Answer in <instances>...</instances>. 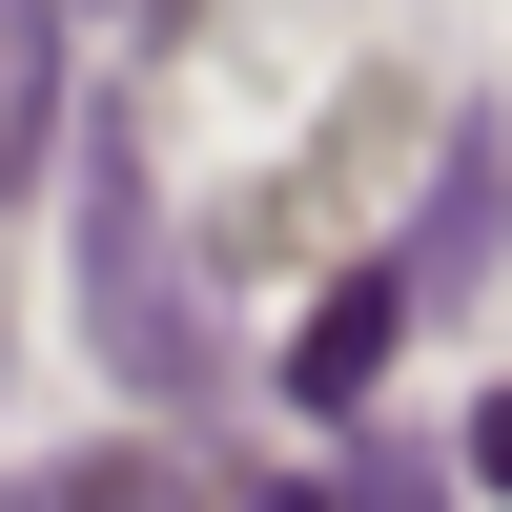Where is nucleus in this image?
Listing matches in <instances>:
<instances>
[{"label":"nucleus","instance_id":"f257e3e1","mask_svg":"<svg viewBox=\"0 0 512 512\" xmlns=\"http://www.w3.org/2000/svg\"><path fill=\"white\" fill-rule=\"evenodd\" d=\"M62 185H82V349H103L144 410H205L226 349H205V287H185V246H164L144 144H123V123H62Z\"/></svg>","mask_w":512,"mask_h":512},{"label":"nucleus","instance_id":"423d86ee","mask_svg":"<svg viewBox=\"0 0 512 512\" xmlns=\"http://www.w3.org/2000/svg\"><path fill=\"white\" fill-rule=\"evenodd\" d=\"M328 512H451V472H431V451H349V472H328Z\"/></svg>","mask_w":512,"mask_h":512},{"label":"nucleus","instance_id":"1a4fd4ad","mask_svg":"<svg viewBox=\"0 0 512 512\" xmlns=\"http://www.w3.org/2000/svg\"><path fill=\"white\" fill-rule=\"evenodd\" d=\"M0 512H41V492H0Z\"/></svg>","mask_w":512,"mask_h":512},{"label":"nucleus","instance_id":"f03ea898","mask_svg":"<svg viewBox=\"0 0 512 512\" xmlns=\"http://www.w3.org/2000/svg\"><path fill=\"white\" fill-rule=\"evenodd\" d=\"M410 328H431V287H410V246H390V267H328V287H308V328H287V410H369Z\"/></svg>","mask_w":512,"mask_h":512},{"label":"nucleus","instance_id":"7ed1b4c3","mask_svg":"<svg viewBox=\"0 0 512 512\" xmlns=\"http://www.w3.org/2000/svg\"><path fill=\"white\" fill-rule=\"evenodd\" d=\"M492 226H512V144H492V123H451V185L410 205V287H431V308H451V287L492 267Z\"/></svg>","mask_w":512,"mask_h":512},{"label":"nucleus","instance_id":"39448f33","mask_svg":"<svg viewBox=\"0 0 512 512\" xmlns=\"http://www.w3.org/2000/svg\"><path fill=\"white\" fill-rule=\"evenodd\" d=\"M41 512H205L185 451H82V472H41Z\"/></svg>","mask_w":512,"mask_h":512},{"label":"nucleus","instance_id":"6e6552de","mask_svg":"<svg viewBox=\"0 0 512 512\" xmlns=\"http://www.w3.org/2000/svg\"><path fill=\"white\" fill-rule=\"evenodd\" d=\"M246 512H328V492H246Z\"/></svg>","mask_w":512,"mask_h":512},{"label":"nucleus","instance_id":"0eeeda50","mask_svg":"<svg viewBox=\"0 0 512 512\" xmlns=\"http://www.w3.org/2000/svg\"><path fill=\"white\" fill-rule=\"evenodd\" d=\"M472 492H512V390H492V410H472Z\"/></svg>","mask_w":512,"mask_h":512},{"label":"nucleus","instance_id":"20e7f679","mask_svg":"<svg viewBox=\"0 0 512 512\" xmlns=\"http://www.w3.org/2000/svg\"><path fill=\"white\" fill-rule=\"evenodd\" d=\"M0 185H62V0H0Z\"/></svg>","mask_w":512,"mask_h":512}]
</instances>
